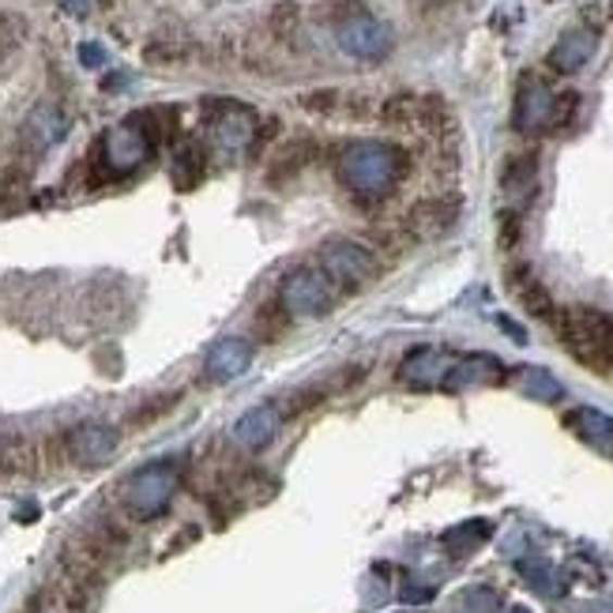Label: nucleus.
I'll return each instance as SVG.
<instances>
[{"mask_svg": "<svg viewBox=\"0 0 613 613\" xmlns=\"http://www.w3.org/2000/svg\"><path fill=\"white\" fill-rule=\"evenodd\" d=\"M335 174H339V185L350 196H358L362 203H373L403 185V177L411 174V154L388 140H354L342 147Z\"/></svg>", "mask_w": 613, "mask_h": 613, "instance_id": "nucleus-1", "label": "nucleus"}, {"mask_svg": "<svg viewBox=\"0 0 613 613\" xmlns=\"http://www.w3.org/2000/svg\"><path fill=\"white\" fill-rule=\"evenodd\" d=\"M553 331L579 365L595 373H613V316L591 305L558 309Z\"/></svg>", "mask_w": 613, "mask_h": 613, "instance_id": "nucleus-2", "label": "nucleus"}, {"mask_svg": "<svg viewBox=\"0 0 613 613\" xmlns=\"http://www.w3.org/2000/svg\"><path fill=\"white\" fill-rule=\"evenodd\" d=\"M342 290L331 283V275L321 264H301L279 283V305L290 313V321H316L328 316L339 305Z\"/></svg>", "mask_w": 613, "mask_h": 613, "instance_id": "nucleus-3", "label": "nucleus"}, {"mask_svg": "<svg viewBox=\"0 0 613 613\" xmlns=\"http://www.w3.org/2000/svg\"><path fill=\"white\" fill-rule=\"evenodd\" d=\"M316 264L331 275V283L342 293H358L362 286H370L380 275V260L373 249H365L362 241H347V237H335V241L321 245V260Z\"/></svg>", "mask_w": 613, "mask_h": 613, "instance_id": "nucleus-4", "label": "nucleus"}, {"mask_svg": "<svg viewBox=\"0 0 613 613\" xmlns=\"http://www.w3.org/2000/svg\"><path fill=\"white\" fill-rule=\"evenodd\" d=\"M177 489V463L159 460L147 463L143 471H136L133 478L125 481V509L133 512L136 520H154L170 509Z\"/></svg>", "mask_w": 613, "mask_h": 613, "instance_id": "nucleus-5", "label": "nucleus"}, {"mask_svg": "<svg viewBox=\"0 0 613 613\" xmlns=\"http://www.w3.org/2000/svg\"><path fill=\"white\" fill-rule=\"evenodd\" d=\"M335 42L354 61H384L391 53V30L388 23H380L377 15L354 4L335 20Z\"/></svg>", "mask_w": 613, "mask_h": 613, "instance_id": "nucleus-6", "label": "nucleus"}, {"mask_svg": "<svg viewBox=\"0 0 613 613\" xmlns=\"http://www.w3.org/2000/svg\"><path fill=\"white\" fill-rule=\"evenodd\" d=\"M553 110H558V95H553L542 79L527 72L516 87V110H512V125H516V133H523V136L550 133Z\"/></svg>", "mask_w": 613, "mask_h": 613, "instance_id": "nucleus-7", "label": "nucleus"}, {"mask_svg": "<svg viewBox=\"0 0 613 613\" xmlns=\"http://www.w3.org/2000/svg\"><path fill=\"white\" fill-rule=\"evenodd\" d=\"M121 433L105 422H79L76 429H68L64 437V452L76 467H102L117 455Z\"/></svg>", "mask_w": 613, "mask_h": 613, "instance_id": "nucleus-8", "label": "nucleus"}, {"mask_svg": "<svg viewBox=\"0 0 613 613\" xmlns=\"http://www.w3.org/2000/svg\"><path fill=\"white\" fill-rule=\"evenodd\" d=\"M151 133L140 125V121H125V125L110 128L102 140V166L110 170V174H128V170H136L140 162H147V154H151Z\"/></svg>", "mask_w": 613, "mask_h": 613, "instance_id": "nucleus-9", "label": "nucleus"}, {"mask_svg": "<svg viewBox=\"0 0 613 613\" xmlns=\"http://www.w3.org/2000/svg\"><path fill=\"white\" fill-rule=\"evenodd\" d=\"M460 218V203L452 196H433V200H418L406 211L403 226L411 237H437L445 230H452V223Z\"/></svg>", "mask_w": 613, "mask_h": 613, "instance_id": "nucleus-10", "label": "nucleus"}, {"mask_svg": "<svg viewBox=\"0 0 613 613\" xmlns=\"http://www.w3.org/2000/svg\"><path fill=\"white\" fill-rule=\"evenodd\" d=\"M257 133H260L257 117H252L245 105H223L215 125H211V136H215L218 151H226V154H241L245 147H252L257 143Z\"/></svg>", "mask_w": 613, "mask_h": 613, "instance_id": "nucleus-11", "label": "nucleus"}, {"mask_svg": "<svg viewBox=\"0 0 613 613\" xmlns=\"http://www.w3.org/2000/svg\"><path fill=\"white\" fill-rule=\"evenodd\" d=\"M249 365H252V342L249 339H218L215 347L208 350V358H203V377L223 384V380L241 377Z\"/></svg>", "mask_w": 613, "mask_h": 613, "instance_id": "nucleus-12", "label": "nucleus"}, {"mask_svg": "<svg viewBox=\"0 0 613 613\" xmlns=\"http://www.w3.org/2000/svg\"><path fill=\"white\" fill-rule=\"evenodd\" d=\"M283 418L286 414L279 411L275 403H260L252 406V411H245L241 418L234 425V440L241 448H264L275 440V433L283 429Z\"/></svg>", "mask_w": 613, "mask_h": 613, "instance_id": "nucleus-13", "label": "nucleus"}, {"mask_svg": "<svg viewBox=\"0 0 613 613\" xmlns=\"http://www.w3.org/2000/svg\"><path fill=\"white\" fill-rule=\"evenodd\" d=\"M595 46H599V35L591 27H572L558 38V46L550 49V68L568 76V72H579L587 61L595 57Z\"/></svg>", "mask_w": 613, "mask_h": 613, "instance_id": "nucleus-14", "label": "nucleus"}, {"mask_svg": "<svg viewBox=\"0 0 613 613\" xmlns=\"http://www.w3.org/2000/svg\"><path fill=\"white\" fill-rule=\"evenodd\" d=\"M509 286L516 290L520 305L527 309L535 321L553 324V316H558V305H553L550 290H546V286L527 272V267H512V272H509Z\"/></svg>", "mask_w": 613, "mask_h": 613, "instance_id": "nucleus-15", "label": "nucleus"}, {"mask_svg": "<svg viewBox=\"0 0 613 613\" xmlns=\"http://www.w3.org/2000/svg\"><path fill=\"white\" fill-rule=\"evenodd\" d=\"M452 365H455V358H448L445 350L422 347V350H414L403 365H399V380L403 384H437V380H448Z\"/></svg>", "mask_w": 613, "mask_h": 613, "instance_id": "nucleus-16", "label": "nucleus"}, {"mask_svg": "<svg viewBox=\"0 0 613 613\" xmlns=\"http://www.w3.org/2000/svg\"><path fill=\"white\" fill-rule=\"evenodd\" d=\"M64 133H68V117L49 102L38 105L27 117V128H23V136H27V143L35 147V151H49L53 143L64 140Z\"/></svg>", "mask_w": 613, "mask_h": 613, "instance_id": "nucleus-17", "label": "nucleus"}, {"mask_svg": "<svg viewBox=\"0 0 613 613\" xmlns=\"http://www.w3.org/2000/svg\"><path fill=\"white\" fill-rule=\"evenodd\" d=\"M535 185H538V154L535 151L512 154L501 170L504 196H509V200H527V196L535 192Z\"/></svg>", "mask_w": 613, "mask_h": 613, "instance_id": "nucleus-18", "label": "nucleus"}, {"mask_svg": "<svg viewBox=\"0 0 613 613\" xmlns=\"http://www.w3.org/2000/svg\"><path fill=\"white\" fill-rule=\"evenodd\" d=\"M316 154H321V143H316L313 136H298V140H290L279 151V159L272 162V182L279 185L286 177H298L305 166H313Z\"/></svg>", "mask_w": 613, "mask_h": 613, "instance_id": "nucleus-19", "label": "nucleus"}, {"mask_svg": "<svg viewBox=\"0 0 613 613\" xmlns=\"http://www.w3.org/2000/svg\"><path fill=\"white\" fill-rule=\"evenodd\" d=\"M35 471V448L23 437H0V478Z\"/></svg>", "mask_w": 613, "mask_h": 613, "instance_id": "nucleus-20", "label": "nucleus"}, {"mask_svg": "<svg viewBox=\"0 0 613 613\" xmlns=\"http://www.w3.org/2000/svg\"><path fill=\"white\" fill-rule=\"evenodd\" d=\"M380 117L396 128H411V125L418 128L422 125V98H414V95L388 98V102L380 105Z\"/></svg>", "mask_w": 613, "mask_h": 613, "instance_id": "nucleus-21", "label": "nucleus"}, {"mask_svg": "<svg viewBox=\"0 0 613 613\" xmlns=\"http://www.w3.org/2000/svg\"><path fill=\"white\" fill-rule=\"evenodd\" d=\"M286 328H290V313H286V309L279 305V298L267 301V305H260V313H257V335H260V342H275Z\"/></svg>", "mask_w": 613, "mask_h": 613, "instance_id": "nucleus-22", "label": "nucleus"}, {"mask_svg": "<svg viewBox=\"0 0 613 613\" xmlns=\"http://www.w3.org/2000/svg\"><path fill=\"white\" fill-rule=\"evenodd\" d=\"M489 538V523H481V520H474V523H463V527H455V530H448L445 535V546L452 553H471V550H478L481 542Z\"/></svg>", "mask_w": 613, "mask_h": 613, "instance_id": "nucleus-23", "label": "nucleus"}, {"mask_svg": "<svg viewBox=\"0 0 613 613\" xmlns=\"http://www.w3.org/2000/svg\"><path fill=\"white\" fill-rule=\"evenodd\" d=\"M200 177H203V154H200V147H182L177 151V162H174V182H177V189H192V185H200Z\"/></svg>", "mask_w": 613, "mask_h": 613, "instance_id": "nucleus-24", "label": "nucleus"}, {"mask_svg": "<svg viewBox=\"0 0 613 613\" xmlns=\"http://www.w3.org/2000/svg\"><path fill=\"white\" fill-rule=\"evenodd\" d=\"M23 42V23H15V15H0V57L12 53Z\"/></svg>", "mask_w": 613, "mask_h": 613, "instance_id": "nucleus-25", "label": "nucleus"}, {"mask_svg": "<svg viewBox=\"0 0 613 613\" xmlns=\"http://www.w3.org/2000/svg\"><path fill=\"white\" fill-rule=\"evenodd\" d=\"M527 380H535V384H527V391H535V396H542V399H558L561 396V388L553 384L550 373H542V370H527L523 373Z\"/></svg>", "mask_w": 613, "mask_h": 613, "instance_id": "nucleus-26", "label": "nucleus"}, {"mask_svg": "<svg viewBox=\"0 0 613 613\" xmlns=\"http://www.w3.org/2000/svg\"><path fill=\"white\" fill-rule=\"evenodd\" d=\"M516 241H520V215L516 211H504L501 215V245L504 249H512Z\"/></svg>", "mask_w": 613, "mask_h": 613, "instance_id": "nucleus-27", "label": "nucleus"}, {"mask_svg": "<svg viewBox=\"0 0 613 613\" xmlns=\"http://www.w3.org/2000/svg\"><path fill=\"white\" fill-rule=\"evenodd\" d=\"M301 102H305L309 110H316V113H331L335 102H339V95H335V91H321V95H305Z\"/></svg>", "mask_w": 613, "mask_h": 613, "instance_id": "nucleus-28", "label": "nucleus"}, {"mask_svg": "<svg viewBox=\"0 0 613 613\" xmlns=\"http://www.w3.org/2000/svg\"><path fill=\"white\" fill-rule=\"evenodd\" d=\"M79 61L87 64V68H98V64L105 61V53H102V46H95V42H87L84 49H79Z\"/></svg>", "mask_w": 613, "mask_h": 613, "instance_id": "nucleus-29", "label": "nucleus"}, {"mask_svg": "<svg viewBox=\"0 0 613 613\" xmlns=\"http://www.w3.org/2000/svg\"><path fill=\"white\" fill-rule=\"evenodd\" d=\"M57 4H61L68 15H91L95 0H57Z\"/></svg>", "mask_w": 613, "mask_h": 613, "instance_id": "nucleus-30", "label": "nucleus"}, {"mask_svg": "<svg viewBox=\"0 0 613 613\" xmlns=\"http://www.w3.org/2000/svg\"><path fill=\"white\" fill-rule=\"evenodd\" d=\"M602 448H606V452L613 455V433H610V440H606V445H602Z\"/></svg>", "mask_w": 613, "mask_h": 613, "instance_id": "nucleus-31", "label": "nucleus"}, {"mask_svg": "<svg viewBox=\"0 0 613 613\" xmlns=\"http://www.w3.org/2000/svg\"><path fill=\"white\" fill-rule=\"evenodd\" d=\"M512 613H530V610H523V606H520V610H512Z\"/></svg>", "mask_w": 613, "mask_h": 613, "instance_id": "nucleus-32", "label": "nucleus"}]
</instances>
